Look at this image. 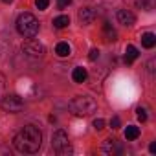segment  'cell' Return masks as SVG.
<instances>
[{
	"label": "cell",
	"instance_id": "cell-21",
	"mask_svg": "<svg viewBox=\"0 0 156 156\" xmlns=\"http://www.w3.org/2000/svg\"><path fill=\"white\" fill-rule=\"evenodd\" d=\"M110 127H112V129H119V127H121V121H119L118 116H114V118L110 119Z\"/></svg>",
	"mask_w": 156,
	"mask_h": 156
},
{
	"label": "cell",
	"instance_id": "cell-22",
	"mask_svg": "<svg viewBox=\"0 0 156 156\" xmlns=\"http://www.w3.org/2000/svg\"><path fill=\"white\" fill-rule=\"evenodd\" d=\"M72 4V0H57V6H59V9H64L66 6H70Z\"/></svg>",
	"mask_w": 156,
	"mask_h": 156
},
{
	"label": "cell",
	"instance_id": "cell-14",
	"mask_svg": "<svg viewBox=\"0 0 156 156\" xmlns=\"http://www.w3.org/2000/svg\"><path fill=\"white\" fill-rule=\"evenodd\" d=\"M138 136H140V127H136V125H129L127 130H125V138H127L129 141H134Z\"/></svg>",
	"mask_w": 156,
	"mask_h": 156
},
{
	"label": "cell",
	"instance_id": "cell-8",
	"mask_svg": "<svg viewBox=\"0 0 156 156\" xmlns=\"http://www.w3.org/2000/svg\"><path fill=\"white\" fill-rule=\"evenodd\" d=\"M79 22L81 24H92L94 20H96V11L92 9V8H83V9H79Z\"/></svg>",
	"mask_w": 156,
	"mask_h": 156
},
{
	"label": "cell",
	"instance_id": "cell-12",
	"mask_svg": "<svg viewBox=\"0 0 156 156\" xmlns=\"http://www.w3.org/2000/svg\"><path fill=\"white\" fill-rule=\"evenodd\" d=\"M141 44H143V48H147V50L154 48V46H156V35H154V33H143V35H141Z\"/></svg>",
	"mask_w": 156,
	"mask_h": 156
},
{
	"label": "cell",
	"instance_id": "cell-3",
	"mask_svg": "<svg viewBox=\"0 0 156 156\" xmlns=\"http://www.w3.org/2000/svg\"><path fill=\"white\" fill-rule=\"evenodd\" d=\"M70 108L77 114V116H90L98 110V103L94 98L90 96H77L72 103H70Z\"/></svg>",
	"mask_w": 156,
	"mask_h": 156
},
{
	"label": "cell",
	"instance_id": "cell-1",
	"mask_svg": "<svg viewBox=\"0 0 156 156\" xmlns=\"http://www.w3.org/2000/svg\"><path fill=\"white\" fill-rule=\"evenodd\" d=\"M41 143H42V132L35 125H26L24 129H20L15 134V140H13L15 149L24 154L37 152L41 149Z\"/></svg>",
	"mask_w": 156,
	"mask_h": 156
},
{
	"label": "cell",
	"instance_id": "cell-4",
	"mask_svg": "<svg viewBox=\"0 0 156 156\" xmlns=\"http://www.w3.org/2000/svg\"><path fill=\"white\" fill-rule=\"evenodd\" d=\"M51 147L57 154H70L72 152V147H70V141H68V134L64 130H55L53 136H51Z\"/></svg>",
	"mask_w": 156,
	"mask_h": 156
},
{
	"label": "cell",
	"instance_id": "cell-23",
	"mask_svg": "<svg viewBox=\"0 0 156 156\" xmlns=\"http://www.w3.org/2000/svg\"><path fill=\"white\" fill-rule=\"evenodd\" d=\"M149 151L154 154V152H156V143H151V145H149Z\"/></svg>",
	"mask_w": 156,
	"mask_h": 156
},
{
	"label": "cell",
	"instance_id": "cell-11",
	"mask_svg": "<svg viewBox=\"0 0 156 156\" xmlns=\"http://www.w3.org/2000/svg\"><path fill=\"white\" fill-rule=\"evenodd\" d=\"M138 55H140V51H138V48L136 46H127V50H125V62L127 64H130V62H134L136 59H138Z\"/></svg>",
	"mask_w": 156,
	"mask_h": 156
},
{
	"label": "cell",
	"instance_id": "cell-17",
	"mask_svg": "<svg viewBox=\"0 0 156 156\" xmlns=\"http://www.w3.org/2000/svg\"><path fill=\"white\" fill-rule=\"evenodd\" d=\"M136 116H138V119L143 123V121H147V112H145V108H136Z\"/></svg>",
	"mask_w": 156,
	"mask_h": 156
},
{
	"label": "cell",
	"instance_id": "cell-9",
	"mask_svg": "<svg viewBox=\"0 0 156 156\" xmlns=\"http://www.w3.org/2000/svg\"><path fill=\"white\" fill-rule=\"evenodd\" d=\"M103 151H105L107 154H118V152H121V147L118 145V140L108 138V140H105V143H103Z\"/></svg>",
	"mask_w": 156,
	"mask_h": 156
},
{
	"label": "cell",
	"instance_id": "cell-24",
	"mask_svg": "<svg viewBox=\"0 0 156 156\" xmlns=\"http://www.w3.org/2000/svg\"><path fill=\"white\" fill-rule=\"evenodd\" d=\"M2 2H4V4H11V2H13V0H2Z\"/></svg>",
	"mask_w": 156,
	"mask_h": 156
},
{
	"label": "cell",
	"instance_id": "cell-7",
	"mask_svg": "<svg viewBox=\"0 0 156 156\" xmlns=\"http://www.w3.org/2000/svg\"><path fill=\"white\" fill-rule=\"evenodd\" d=\"M116 17L119 20V24H123V26H134L136 24V15L129 9H119Z\"/></svg>",
	"mask_w": 156,
	"mask_h": 156
},
{
	"label": "cell",
	"instance_id": "cell-16",
	"mask_svg": "<svg viewBox=\"0 0 156 156\" xmlns=\"http://www.w3.org/2000/svg\"><path fill=\"white\" fill-rule=\"evenodd\" d=\"M55 53H57L59 57H68V55H70V46H68V42H59V44L55 46Z\"/></svg>",
	"mask_w": 156,
	"mask_h": 156
},
{
	"label": "cell",
	"instance_id": "cell-20",
	"mask_svg": "<svg viewBox=\"0 0 156 156\" xmlns=\"http://www.w3.org/2000/svg\"><path fill=\"white\" fill-rule=\"evenodd\" d=\"M48 4H50V0H35L37 9H46V8H48Z\"/></svg>",
	"mask_w": 156,
	"mask_h": 156
},
{
	"label": "cell",
	"instance_id": "cell-18",
	"mask_svg": "<svg viewBox=\"0 0 156 156\" xmlns=\"http://www.w3.org/2000/svg\"><path fill=\"white\" fill-rule=\"evenodd\" d=\"M92 125H94V129H96V130H103V129H105V119L98 118V119H94V123H92Z\"/></svg>",
	"mask_w": 156,
	"mask_h": 156
},
{
	"label": "cell",
	"instance_id": "cell-10",
	"mask_svg": "<svg viewBox=\"0 0 156 156\" xmlns=\"http://www.w3.org/2000/svg\"><path fill=\"white\" fill-rule=\"evenodd\" d=\"M87 77H88L87 68H83V66L73 68V72H72V79H73V83H85V81H87Z\"/></svg>",
	"mask_w": 156,
	"mask_h": 156
},
{
	"label": "cell",
	"instance_id": "cell-2",
	"mask_svg": "<svg viewBox=\"0 0 156 156\" xmlns=\"http://www.w3.org/2000/svg\"><path fill=\"white\" fill-rule=\"evenodd\" d=\"M17 31L22 37H35L39 33V20L35 19V15L31 13H22L17 19Z\"/></svg>",
	"mask_w": 156,
	"mask_h": 156
},
{
	"label": "cell",
	"instance_id": "cell-6",
	"mask_svg": "<svg viewBox=\"0 0 156 156\" xmlns=\"http://www.w3.org/2000/svg\"><path fill=\"white\" fill-rule=\"evenodd\" d=\"M22 51H24L26 55H30V57H42L44 46H42L39 41H35L33 37H28V41L22 44Z\"/></svg>",
	"mask_w": 156,
	"mask_h": 156
},
{
	"label": "cell",
	"instance_id": "cell-19",
	"mask_svg": "<svg viewBox=\"0 0 156 156\" xmlns=\"http://www.w3.org/2000/svg\"><path fill=\"white\" fill-rule=\"evenodd\" d=\"M98 57H99V50H98V48H92L90 53H88V61L94 62V61H98Z\"/></svg>",
	"mask_w": 156,
	"mask_h": 156
},
{
	"label": "cell",
	"instance_id": "cell-15",
	"mask_svg": "<svg viewBox=\"0 0 156 156\" xmlns=\"http://www.w3.org/2000/svg\"><path fill=\"white\" fill-rule=\"evenodd\" d=\"M70 24V17L68 15H59L57 19H53V26L57 28V30H62V28H66Z\"/></svg>",
	"mask_w": 156,
	"mask_h": 156
},
{
	"label": "cell",
	"instance_id": "cell-13",
	"mask_svg": "<svg viewBox=\"0 0 156 156\" xmlns=\"http://www.w3.org/2000/svg\"><path fill=\"white\" fill-rule=\"evenodd\" d=\"M103 33H105V41H108V42H114V41L118 39L116 30H114L108 22H105V26H103Z\"/></svg>",
	"mask_w": 156,
	"mask_h": 156
},
{
	"label": "cell",
	"instance_id": "cell-5",
	"mask_svg": "<svg viewBox=\"0 0 156 156\" xmlns=\"http://www.w3.org/2000/svg\"><path fill=\"white\" fill-rule=\"evenodd\" d=\"M0 105H2V108H4L6 112H9V114H17V112H20V110L24 108V101H22L17 94L6 96Z\"/></svg>",
	"mask_w": 156,
	"mask_h": 156
}]
</instances>
